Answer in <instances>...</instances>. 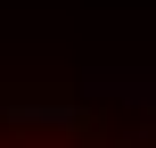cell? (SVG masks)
I'll use <instances>...</instances> for the list:
<instances>
[{"instance_id":"obj_1","label":"cell","mask_w":156,"mask_h":148,"mask_svg":"<svg viewBox=\"0 0 156 148\" xmlns=\"http://www.w3.org/2000/svg\"><path fill=\"white\" fill-rule=\"evenodd\" d=\"M82 99H115V107H140L156 124V74H82Z\"/></svg>"},{"instance_id":"obj_2","label":"cell","mask_w":156,"mask_h":148,"mask_svg":"<svg viewBox=\"0 0 156 148\" xmlns=\"http://www.w3.org/2000/svg\"><path fill=\"white\" fill-rule=\"evenodd\" d=\"M8 115H16V124H41V132H66V124H74L66 99H8Z\"/></svg>"},{"instance_id":"obj_3","label":"cell","mask_w":156,"mask_h":148,"mask_svg":"<svg viewBox=\"0 0 156 148\" xmlns=\"http://www.w3.org/2000/svg\"><path fill=\"white\" fill-rule=\"evenodd\" d=\"M140 148H156V124H140Z\"/></svg>"}]
</instances>
